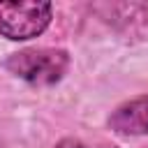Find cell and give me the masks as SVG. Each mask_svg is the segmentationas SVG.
<instances>
[{
    "mask_svg": "<svg viewBox=\"0 0 148 148\" xmlns=\"http://www.w3.org/2000/svg\"><path fill=\"white\" fill-rule=\"evenodd\" d=\"M53 21L51 2H0V37L9 42H25L46 32Z\"/></svg>",
    "mask_w": 148,
    "mask_h": 148,
    "instance_id": "2",
    "label": "cell"
},
{
    "mask_svg": "<svg viewBox=\"0 0 148 148\" xmlns=\"http://www.w3.org/2000/svg\"><path fill=\"white\" fill-rule=\"evenodd\" d=\"M53 148H118V146H92L83 139H76V136H65L60 141H56Z\"/></svg>",
    "mask_w": 148,
    "mask_h": 148,
    "instance_id": "4",
    "label": "cell"
},
{
    "mask_svg": "<svg viewBox=\"0 0 148 148\" xmlns=\"http://www.w3.org/2000/svg\"><path fill=\"white\" fill-rule=\"evenodd\" d=\"M72 67L69 51L60 46H35L14 51L5 60V69L35 88H51L60 83Z\"/></svg>",
    "mask_w": 148,
    "mask_h": 148,
    "instance_id": "1",
    "label": "cell"
},
{
    "mask_svg": "<svg viewBox=\"0 0 148 148\" xmlns=\"http://www.w3.org/2000/svg\"><path fill=\"white\" fill-rule=\"evenodd\" d=\"M111 132L120 136H146L148 134V92L120 102L106 118Z\"/></svg>",
    "mask_w": 148,
    "mask_h": 148,
    "instance_id": "3",
    "label": "cell"
}]
</instances>
